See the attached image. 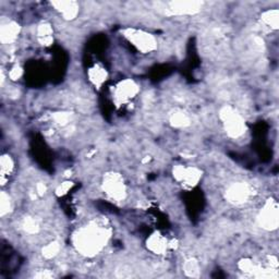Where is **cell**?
Returning <instances> with one entry per match:
<instances>
[{
    "instance_id": "3",
    "label": "cell",
    "mask_w": 279,
    "mask_h": 279,
    "mask_svg": "<svg viewBox=\"0 0 279 279\" xmlns=\"http://www.w3.org/2000/svg\"><path fill=\"white\" fill-rule=\"evenodd\" d=\"M124 38L142 53H150L157 49V39L153 34L143 29L129 27L122 31Z\"/></svg>"
},
{
    "instance_id": "8",
    "label": "cell",
    "mask_w": 279,
    "mask_h": 279,
    "mask_svg": "<svg viewBox=\"0 0 279 279\" xmlns=\"http://www.w3.org/2000/svg\"><path fill=\"white\" fill-rule=\"evenodd\" d=\"M203 2L197 0H178V1H170L166 4L165 13L167 15H194L199 13Z\"/></svg>"
},
{
    "instance_id": "18",
    "label": "cell",
    "mask_w": 279,
    "mask_h": 279,
    "mask_svg": "<svg viewBox=\"0 0 279 279\" xmlns=\"http://www.w3.org/2000/svg\"><path fill=\"white\" fill-rule=\"evenodd\" d=\"M59 251H60V243L58 241H51L41 249V254L46 260H50L57 257Z\"/></svg>"
},
{
    "instance_id": "13",
    "label": "cell",
    "mask_w": 279,
    "mask_h": 279,
    "mask_svg": "<svg viewBox=\"0 0 279 279\" xmlns=\"http://www.w3.org/2000/svg\"><path fill=\"white\" fill-rule=\"evenodd\" d=\"M87 76L92 84L96 87L97 90H99V88L104 85V83L107 81V79H108V72H107V70L102 64L96 63L88 69Z\"/></svg>"
},
{
    "instance_id": "17",
    "label": "cell",
    "mask_w": 279,
    "mask_h": 279,
    "mask_svg": "<svg viewBox=\"0 0 279 279\" xmlns=\"http://www.w3.org/2000/svg\"><path fill=\"white\" fill-rule=\"evenodd\" d=\"M183 272L189 277H199L201 273L199 261L194 258L188 259L183 264Z\"/></svg>"
},
{
    "instance_id": "2",
    "label": "cell",
    "mask_w": 279,
    "mask_h": 279,
    "mask_svg": "<svg viewBox=\"0 0 279 279\" xmlns=\"http://www.w3.org/2000/svg\"><path fill=\"white\" fill-rule=\"evenodd\" d=\"M219 119L223 121L225 131L231 139H239L247 131V123L234 107L224 106L219 110Z\"/></svg>"
},
{
    "instance_id": "9",
    "label": "cell",
    "mask_w": 279,
    "mask_h": 279,
    "mask_svg": "<svg viewBox=\"0 0 279 279\" xmlns=\"http://www.w3.org/2000/svg\"><path fill=\"white\" fill-rule=\"evenodd\" d=\"M251 197V187L246 182H235L227 188L225 198L233 205H242Z\"/></svg>"
},
{
    "instance_id": "23",
    "label": "cell",
    "mask_w": 279,
    "mask_h": 279,
    "mask_svg": "<svg viewBox=\"0 0 279 279\" xmlns=\"http://www.w3.org/2000/svg\"><path fill=\"white\" fill-rule=\"evenodd\" d=\"M73 187V182L72 181H70V180H67V181H63L62 183H60L56 189V195L58 198H61L63 197V195H66L70 190L71 188Z\"/></svg>"
},
{
    "instance_id": "16",
    "label": "cell",
    "mask_w": 279,
    "mask_h": 279,
    "mask_svg": "<svg viewBox=\"0 0 279 279\" xmlns=\"http://www.w3.org/2000/svg\"><path fill=\"white\" fill-rule=\"evenodd\" d=\"M190 123L191 121H190L189 116L183 111H176L170 116V124L174 128H186L190 126Z\"/></svg>"
},
{
    "instance_id": "5",
    "label": "cell",
    "mask_w": 279,
    "mask_h": 279,
    "mask_svg": "<svg viewBox=\"0 0 279 279\" xmlns=\"http://www.w3.org/2000/svg\"><path fill=\"white\" fill-rule=\"evenodd\" d=\"M259 226L266 231H274L279 226V207L277 202L269 199L257 217Z\"/></svg>"
},
{
    "instance_id": "26",
    "label": "cell",
    "mask_w": 279,
    "mask_h": 279,
    "mask_svg": "<svg viewBox=\"0 0 279 279\" xmlns=\"http://www.w3.org/2000/svg\"><path fill=\"white\" fill-rule=\"evenodd\" d=\"M46 191H47V187L45 183H41V182L37 183L36 185V194L37 195H39V197H43V195L46 193Z\"/></svg>"
},
{
    "instance_id": "19",
    "label": "cell",
    "mask_w": 279,
    "mask_h": 279,
    "mask_svg": "<svg viewBox=\"0 0 279 279\" xmlns=\"http://www.w3.org/2000/svg\"><path fill=\"white\" fill-rule=\"evenodd\" d=\"M11 209H12V202H11L9 194L2 191L0 194V216L4 217L11 212Z\"/></svg>"
},
{
    "instance_id": "1",
    "label": "cell",
    "mask_w": 279,
    "mask_h": 279,
    "mask_svg": "<svg viewBox=\"0 0 279 279\" xmlns=\"http://www.w3.org/2000/svg\"><path fill=\"white\" fill-rule=\"evenodd\" d=\"M110 235V229L96 224H90L75 231L72 238L73 246L83 257H96L108 243Z\"/></svg>"
},
{
    "instance_id": "22",
    "label": "cell",
    "mask_w": 279,
    "mask_h": 279,
    "mask_svg": "<svg viewBox=\"0 0 279 279\" xmlns=\"http://www.w3.org/2000/svg\"><path fill=\"white\" fill-rule=\"evenodd\" d=\"M23 228H24V230L29 235L37 234L38 230H39L38 224L34 218H26L24 223H23Z\"/></svg>"
},
{
    "instance_id": "24",
    "label": "cell",
    "mask_w": 279,
    "mask_h": 279,
    "mask_svg": "<svg viewBox=\"0 0 279 279\" xmlns=\"http://www.w3.org/2000/svg\"><path fill=\"white\" fill-rule=\"evenodd\" d=\"M238 266H239L240 271L245 272V273H250V274H252V272L255 269V264L250 259H242L238 263Z\"/></svg>"
},
{
    "instance_id": "10",
    "label": "cell",
    "mask_w": 279,
    "mask_h": 279,
    "mask_svg": "<svg viewBox=\"0 0 279 279\" xmlns=\"http://www.w3.org/2000/svg\"><path fill=\"white\" fill-rule=\"evenodd\" d=\"M146 248L148 251L156 255H164L169 249V241L159 231L153 233L146 240Z\"/></svg>"
},
{
    "instance_id": "6",
    "label": "cell",
    "mask_w": 279,
    "mask_h": 279,
    "mask_svg": "<svg viewBox=\"0 0 279 279\" xmlns=\"http://www.w3.org/2000/svg\"><path fill=\"white\" fill-rule=\"evenodd\" d=\"M173 175L175 180L181 183L183 187L192 189L199 185L203 177V171L194 166L177 165L173 169Z\"/></svg>"
},
{
    "instance_id": "7",
    "label": "cell",
    "mask_w": 279,
    "mask_h": 279,
    "mask_svg": "<svg viewBox=\"0 0 279 279\" xmlns=\"http://www.w3.org/2000/svg\"><path fill=\"white\" fill-rule=\"evenodd\" d=\"M140 92V87L131 79H124L115 86L112 92V98L117 106H121L129 103Z\"/></svg>"
},
{
    "instance_id": "20",
    "label": "cell",
    "mask_w": 279,
    "mask_h": 279,
    "mask_svg": "<svg viewBox=\"0 0 279 279\" xmlns=\"http://www.w3.org/2000/svg\"><path fill=\"white\" fill-rule=\"evenodd\" d=\"M52 33H53L52 27H51L49 23H46V22L40 23V24L37 27V37H38V39L50 37V36H52Z\"/></svg>"
},
{
    "instance_id": "11",
    "label": "cell",
    "mask_w": 279,
    "mask_h": 279,
    "mask_svg": "<svg viewBox=\"0 0 279 279\" xmlns=\"http://www.w3.org/2000/svg\"><path fill=\"white\" fill-rule=\"evenodd\" d=\"M51 5L67 21L74 20L79 14V4L72 0H58V1H52Z\"/></svg>"
},
{
    "instance_id": "27",
    "label": "cell",
    "mask_w": 279,
    "mask_h": 279,
    "mask_svg": "<svg viewBox=\"0 0 279 279\" xmlns=\"http://www.w3.org/2000/svg\"><path fill=\"white\" fill-rule=\"evenodd\" d=\"M35 277H37V278H50V277H52V274H51V273H48V271H44V272H41L40 274H37Z\"/></svg>"
},
{
    "instance_id": "21",
    "label": "cell",
    "mask_w": 279,
    "mask_h": 279,
    "mask_svg": "<svg viewBox=\"0 0 279 279\" xmlns=\"http://www.w3.org/2000/svg\"><path fill=\"white\" fill-rule=\"evenodd\" d=\"M52 119L57 124L61 127L67 126V124L71 121V114L70 112H56L52 115Z\"/></svg>"
},
{
    "instance_id": "25",
    "label": "cell",
    "mask_w": 279,
    "mask_h": 279,
    "mask_svg": "<svg viewBox=\"0 0 279 279\" xmlns=\"http://www.w3.org/2000/svg\"><path fill=\"white\" fill-rule=\"evenodd\" d=\"M22 75H23V69L20 66H17V64H15L14 67L11 68V70L9 71V74H8L10 80H12V81L19 80Z\"/></svg>"
},
{
    "instance_id": "4",
    "label": "cell",
    "mask_w": 279,
    "mask_h": 279,
    "mask_svg": "<svg viewBox=\"0 0 279 279\" xmlns=\"http://www.w3.org/2000/svg\"><path fill=\"white\" fill-rule=\"evenodd\" d=\"M102 188L107 197L116 202H120L127 197V187L123 178L115 171H110L104 176Z\"/></svg>"
},
{
    "instance_id": "28",
    "label": "cell",
    "mask_w": 279,
    "mask_h": 279,
    "mask_svg": "<svg viewBox=\"0 0 279 279\" xmlns=\"http://www.w3.org/2000/svg\"><path fill=\"white\" fill-rule=\"evenodd\" d=\"M150 160H151V157H150V156H146V158L143 159V163L145 164V163H147V162H150Z\"/></svg>"
},
{
    "instance_id": "12",
    "label": "cell",
    "mask_w": 279,
    "mask_h": 279,
    "mask_svg": "<svg viewBox=\"0 0 279 279\" xmlns=\"http://www.w3.org/2000/svg\"><path fill=\"white\" fill-rule=\"evenodd\" d=\"M21 32V26L15 21H8L0 26V41L3 45L13 44Z\"/></svg>"
},
{
    "instance_id": "15",
    "label": "cell",
    "mask_w": 279,
    "mask_h": 279,
    "mask_svg": "<svg viewBox=\"0 0 279 279\" xmlns=\"http://www.w3.org/2000/svg\"><path fill=\"white\" fill-rule=\"evenodd\" d=\"M261 20L271 29H278L279 27V11L277 9L266 10L261 15Z\"/></svg>"
},
{
    "instance_id": "14",
    "label": "cell",
    "mask_w": 279,
    "mask_h": 279,
    "mask_svg": "<svg viewBox=\"0 0 279 279\" xmlns=\"http://www.w3.org/2000/svg\"><path fill=\"white\" fill-rule=\"evenodd\" d=\"M14 169V162L12 157L8 154H3L0 157V175H1V185L4 186L9 180V176L12 174Z\"/></svg>"
}]
</instances>
